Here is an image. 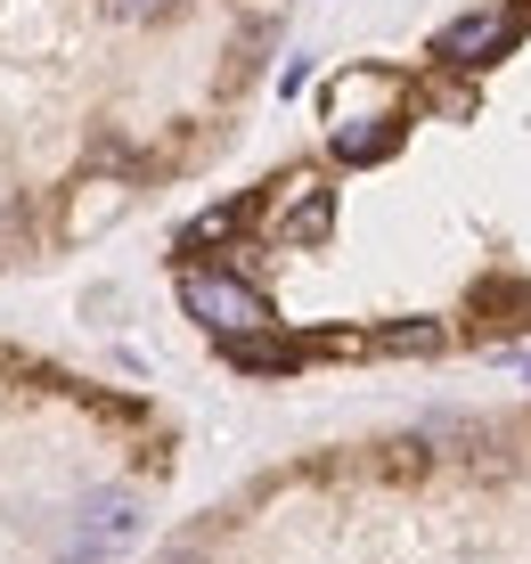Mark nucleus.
Segmentation results:
<instances>
[{"label": "nucleus", "instance_id": "1", "mask_svg": "<svg viewBox=\"0 0 531 564\" xmlns=\"http://www.w3.org/2000/svg\"><path fill=\"white\" fill-rule=\"evenodd\" d=\"M181 311L196 327H213V336H262V327H279L270 295L229 279V270H181Z\"/></svg>", "mask_w": 531, "mask_h": 564}, {"label": "nucleus", "instance_id": "2", "mask_svg": "<svg viewBox=\"0 0 531 564\" xmlns=\"http://www.w3.org/2000/svg\"><path fill=\"white\" fill-rule=\"evenodd\" d=\"M516 42H523L516 9H466V17H449V25L434 33V57L449 74H475V66H490V57H507Z\"/></svg>", "mask_w": 531, "mask_h": 564}, {"label": "nucleus", "instance_id": "3", "mask_svg": "<svg viewBox=\"0 0 531 564\" xmlns=\"http://www.w3.org/2000/svg\"><path fill=\"white\" fill-rule=\"evenodd\" d=\"M360 115H401V74L351 66V74L327 83V123H360Z\"/></svg>", "mask_w": 531, "mask_h": 564}, {"label": "nucleus", "instance_id": "4", "mask_svg": "<svg viewBox=\"0 0 531 564\" xmlns=\"http://www.w3.org/2000/svg\"><path fill=\"white\" fill-rule=\"evenodd\" d=\"M401 148V115H360V123H336V155L344 164H384Z\"/></svg>", "mask_w": 531, "mask_h": 564}, {"label": "nucleus", "instance_id": "5", "mask_svg": "<svg viewBox=\"0 0 531 564\" xmlns=\"http://www.w3.org/2000/svg\"><path fill=\"white\" fill-rule=\"evenodd\" d=\"M327 229H336V188L311 181V188H303V205L286 213V238H294V246H327Z\"/></svg>", "mask_w": 531, "mask_h": 564}, {"label": "nucleus", "instance_id": "6", "mask_svg": "<svg viewBox=\"0 0 531 564\" xmlns=\"http://www.w3.org/2000/svg\"><path fill=\"white\" fill-rule=\"evenodd\" d=\"M115 540H131V499H90V523H83V564L107 556Z\"/></svg>", "mask_w": 531, "mask_h": 564}, {"label": "nucleus", "instance_id": "7", "mask_svg": "<svg viewBox=\"0 0 531 564\" xmlns=\"http://www.w3.org/2000/svg\"><path fill=\"white\" fill-rule=\"evenodd\" d=\"M368 352H434L442 344V327L434 319H409V327H384V336H360Z\"/></svg>", "mask_w": 531, "mask_h": 564}, {"label": "nucleus", "instance_id": "8", "mask_svg": "<svg viewBox=\"0 0 531 564\" xmlns=\"http://www.w3.org/2000/svg\"><path fill=\"white\" fill-rule=\"evenodd\" d=\"M229 229H238V205H213V213H196V221H188V254H196V246H213V238H229Z\"/></svg>", "mask_w": 531, "mask_h": 564}, {"label": "nucleus", "instance_id": "9", "mask_svg": "<svg viewBox=\"0 0 531 564\" xmlns=\"http://www.w3.org/2000/svg\"><path fill=\"white\" fill-rule=\"evenodd\" d=\"M107 9H115V17H164L172 0H107Z\"/></svg>", "mask_w": 531, "mask_h": 564}]
</instances>
